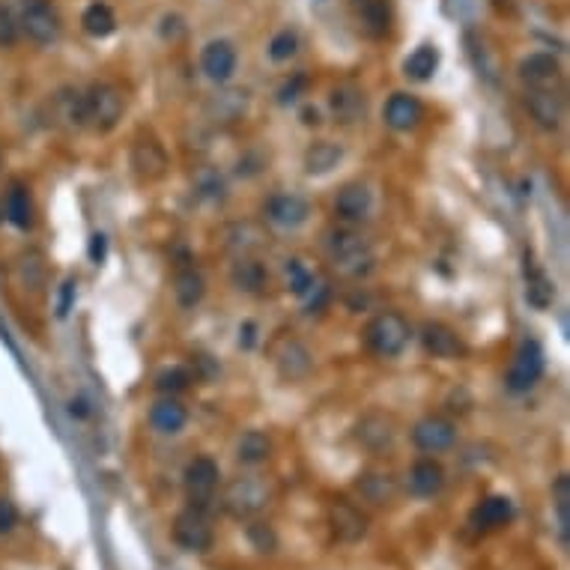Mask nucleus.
I'll list each match as a JSON object with an SVG mask.
<instances>
[{
  "instance_id": "obj_21",
  "label": "nucleus",
  "mask_w": 570,
  "mask_h": 570,
  "mask_svg": "<svg viewBox=\"0 0 570 570\" xmlns=\"http://www.w3.org/2000/svg\"><path fill=\"white\" fill-rule=\"evenodd\" d=\"M248 102L251 96L245 90H221L206 102V117L219 126H233L248 114Z\"/></svg>"
},
{
  "instance_id": "obj_1",
  "label": "nucleus",
  "mask_w": 570,
  "mask_h": 570,
  "mask_svg": "<svg viewBox=\"0 0 570 570\" xmlns=\"http://www.w3.org/2000/svg\"><path fill=\"white\" fill-rule=\"evenodd\" d=\"M326 254L332 266L341 275H350V278H359V275L370 272L373 266L370 242L359 230H350V228H338L326 233Z\"/></svg>"
},
{
  "instance_id": "obj_18",
  "label": "nucleus",
  "mask_w": 570,
  "mask_h": 570,
  "mask_svg": "<svg viewBox=\"0 0 570 570\" xmlns=\"http://www.w3.org/2000/svg\"><path fill=\"white\" fill-rule=\"evenodd\" d=\"M395 421H391L388 416H382V412H370V416H365L359 421L356 427V439L359 445H365L368 451H373V454H382V451H388L391 445H395Z\"/></svg>"
},
{
  "instance_id": "obj_8",
  "label": "nucleus",
  "mask_w": 570,
  "mask_h": 570,
  "mask_svg": "<svg viewBox=\"0 0 570 570\" xmlns=\"http://www.w3.org/2000/svg\"><path fill=\"white\" fill-rule=\"evenodd\" d=\"M132 171L141 182H159L168 173V153L155 137H137L132 144Z\"/></svg>"
},
{
  "instance_id": "obj_2",
  "label": "nucleus",
  "mask_w": 570,
  "mask_h": 570,
  "mask_svg": "<svg viewBox=\"0 0 570 570\" xmlns=\"http://www.w3.org/2000/svg\"><path fill=\"white\" fill-rule=\"evenodd\" d=\"M412 338L409 322L397 311H382L365 326V343L382 359H397Z\"/></svg>"
},
{
  "instance_id": "obj_34",
  "label": "nucleus",
  "mask_w": 570,
  "mask_h": 570,
  "mask_svg": "<svg viewBox=\"0 0 570 570\" xmlns=\"http://www.w3.org/2000/svg\"><path fill=\"white\" fill-rule=\"evenodd\" d=\"M4 212L18 230L33 228V203H31V194H27V189H22V185H13V189H9Z\"/></svg>"
},
{
  "instance_id": "obj_50",
  "label": "nucleus",
  "mask_w": 570,
  "mask_h": 570,
  "mask_svg": "<svg viewBox=\"0 0 570 570\" xmlns=\"http://www.w3.org/2000/svg\"><path fill=\"white\" fill-rule=\"evenodd\" d=\"M299 120L304 123V126H320L322 120H320V111L317 107H311V105H304L302 111H299Z\"/></svg>"
},
{
  "instance_id": "obj_22",
  "label": "nucleus",
  "mask_w": 570,
  "mask_h": 570,
  "mask_svg": "<svg viewBox=\"0 0 570 570\" xmlns=\"http://www.w3.org/2000/svg\"><path fill=\"white\" fill-rule=\"evenodd\" d=\"M514 519V502L508 496H490L484 499L475 510H472L469 523L478 528V532H493V528H502Z\"/></svg>"
},
{
  "instance_id": "obj_23",
  "label": "nucleus",
  "mask_w": 570,
  "mask_h": 570,
  "mask_svg": "<svg viewBox=\"0 0 570 570\" xmlns=\"http://www.w3.org/2000/svg\"><path fill=\"white\" fill-rule=\"evenodd\" d=\"M445 487V469L434 457H421L409 469V490L421 499H434Z\"/></svg>"
},
{
  "instance_id": "obj_10",
  "label": "nucleus",
  "mask_w": 570,
  "mask_h": 570,
  "mask_svg": "<svg viewBox=\"0 0 570 570\" xmlns=\"http://www.w3.org/2000/svg\"><path fill=\"white\" fill-rule=\"evenodd\" d=\"M457 439V427L454 421L442 418V416H427L421 418L416 427H412V442H416L418 451L425 454H439V451H448Z\"/></svg>"
},
{
  "instance_id": "obj_16",
  "label": "nucleus",
  "mask_w": 570,
  "mask_h": 570,
  "mask_svg": "<svg viewBox=\"0 0 570 570\" xmlns=\"http://www.w3.org/2000/svg\"><path fill=\"white\" fill-rule=\"evenodd\" d=\"M373 210V194L365 182H347L335 198V215L347 224H361Z\"/></svg>"
},
{
  "instance_id": "obj_12",
  "label": "nucleus",
  "mask_w": 570,
  "mask_h": 570,
  "mask_svg": "<svg viewBox=\"0 0 570 570\" xmlns=\"http://www.w3.org/2000/svg\"><path fill=\"white\" fill-rule=\"evenodd\" d=\"M329 526L343 544H356L368 535V517L347 499H338V502L329 505Z\"/></svg>"
},
{
  "instance_id": "obj_52",
  "label": "nucleus",
  "mask_w": 570,
  "mask_h": 570,
  "mask_svg": "<svg viewBox=\"0 0 570 570\" xmlns=\"http://www.w3.org/2000/svg\"><path fill=\"white\" fill-rule=\"evenodd\" d=\"M502 4H508V0H496V6H502Z\"/></svg>"
},
{
  "instance_id": "obj_11",
  "label": "nucleus",
  "mask_w": 570,
  "mask_h": 570,
  "mask_svg": "<svg viewBox=\"0 0 570 570\" xmlns=\"http://www.w3.org/2000/svg\"><path fill=\"white\" fill-rule=\"evenodd\" d=\"M517 72L528 90H549V87H556L558 78H562V63H558V57H553V54L535 51L519 61Z\"/></svg>"
},
{
  "instance_id": "obj_9",
  "label": "nucleus",
  "mask_w": 570,
  "mask_h": 570,
  "mask_svg": "<svg viewBox=\"0 0 570 570\" xmlns=\"http://www.w3.org/2000/svg\"><path fill=\"white\" fill-rule=\"evenodd\" d=\"M22 27L24 33L39 45H51L61 36V15L45 0H27L22 9Z\"/></svg>"
},
{
  "instance_id": "obj_37",
  "label": "nucleus",
  "mask_w": 570,
  "mask_h": 570,
  "mask_svg": "<svg viewBox=\"0 0 570 570\" xmlns=\"http://www.w3.org/2000/svg\"><path fill=\"white\" fill-rule=\"evenodd\" d=\"M553 508L558 514V532H562V540L567 544V532H570V478L558 475L553 484Z\"/></svg>"
},
{
  "instance_id": "obj_28",
  "label": "nucleus",
  "mask_w": 570,
  "mask_h": 570,
  "mask_svg": "<svg viewBox=\"0 0 570 570\" xmlns=\"http://www.w3.org/2000/svg\"><path fill=\"white\" fill-rule=\"evenodd\" d=\"M275 361H278V370L284 379H302L304 373L311 370V352L304 350L299 341H284Z\"/></svg>"
},
{
  "instance_id": "obj_25",
  "label": "nucleus",
  "mask_w": 570,
  "mask_h": 570,
  "mask_svg": "<svg viewBox=\"0 0 570 570\" xmlns=\"http://www.w3.org/2000/svg\"><path fill=\"white\" fill-rule=\"evenodd\" d=\"M356 22L359 31L370 39H382L391 27L388 0H356Z\"/></svg>"
},
{
  "instance_id": "obj_53",
  "label": "nucleus",
  "mask_w": 570,
  "mask_h": 570,
  "mask_svg": "<svg viewBox=\"0 0 570 570\" xmlns=\"http://www.w3.org/2000/svg\"><path fill=\"white\" fill-rule=\"evenodd\" d=\"M0 221H4V206H0Z\"/></svg>"
},
{
  "instance_id": "obj_29",
  "label": "nucleus",
  "mask_w": 570,
  "mask_h": 570,
  "mask_svg": "<svg viewBox=\"0 0 570 570\" xmlns=\"http://www.w3.org/2000/svg\"><path fill=\"white\" fill-rule=\"evenodd\" d=\"M356 490L361 496L368 499L370 505H386V502H395L397 496V484L391 475H382V472H365V475H359L356 481Z\"/></svg>"
},
{
  "instance_id": "obj_30",
  "label": "nucleus",
  "mask_w": 570,
  "mask_h": 570,
  "mask_svg": "<svg viewBox=\"0 0 570 570\" xmlns=\"http://www.w3.org/2000/svg\"><path fill=\"white\" fill-rule=\"evenodd\" d=\"M54 117L66 123L69 129H84L87 126V102L84 93L78 90H61L54 96Z\"/></svg>"
},
{
  "instance_id": "obj_39",
  "label": "nucleus",
  "mask_w": 570,
  "mask_h": 570,
  "mask_svg": "<svg viewBox=\"0 0 570 570\" xmlns=\"http://www.w3.org/2000/svg\"><path fill=\"white\" fill-rule=\"evenodd\" d=\"M189 386H192V373L185 368H168L155 377V391H159V395H168V397H176Z\"/></svg>"
},
{
  "instance_id": "obj_42",
  "label": "nucleus",
  "mask_w": 570,
  "mask_h": 570,
  "mask_svg": "<svg viewBox=\"0 0 570 570\" xmlns=\"http://www.w3.org/2000/svg\"><path fill=\"white\" fill-rule=\"evenodd\" d=\"M248 540L257 553H275V549H278V535H275L272 526H266V523H251Z\"/></svg>"
},
{
  "instance_id": "obj_26",
  "label": "nucleus",
  "mask_w": 570,
  "mask_h": 570,
  "mask_svg": "<svg viewBox=\"0 0 570 570\" xmlns=\"http://www.w3.org/2000/svg\"><path fill=\"white\" fill-rule=\"evenodd\" d=\"M150 425H153V430H159L162 436H173V434H180L185 425H189V409H185L176 397L164 395L162 400L153 403Z\"/></svg>"
},
{
  "instance_id": "obj_45",
  "label": "nucleus",
  "mask_w": 570,
  "mask_h": 570,
  "mask_svg": "<svg viewBox=\"0 0 570 570\" xmlns=\"http://www.w3.org/2000/svg\"><path fill=\"white\" fill-rule=\"evenodd\" d=\"M18 526V508L9 499H0V535H9Z\"/></svg>"
},
{
  "instance_id": "obj_20",
  "label": "nucleus",
  "mask_w": 570,
  "mask_h": 570,
  "mask_svg": "<svg viewBox=\"0 0 570 570\" xmlns=\"http://www.w3.org/2000/svg\"><path fill=\"white\" fill-rule=\"evenodd\" d=\"M329 111L343 126L361 123L365 120V111H368L365 93H361L356 84H338L335 90L329 93Z\"/></svg>"
},
{
  "instance_id": "obj_51",
  "label": "nucleus",
  "mask_w": 570,
  "mask_h": 570,
  "mask_svg": "<svg viewBox=\"0 0 570 570\" xmlns=\"http://www.w3.org/2000/svg\"><path fill=\"white\" fill-rule=\"evenodd\" d=\"M254 332H257V326H254V322H245V326L239 329V335H245V347H251V343H254Z\"/></svg>"
},
{
  "instance_id": "obj_19",
  "label": "nucleus",
  "mask_w": 570,
  "mask_h": 570,
  "mask_svg": "<svg viewBox=\"0 0 570 570\" xmlns=\"http://www.w3.org/2000/svg\"><path fill=\"white\" fill-rule=\"evenodd\" d=\"M386 126L395 132H412L416 126L425 120V105L418 102V96L412 93H395L391 99L386 102Z\"/></svg>"
},
{
  "instance_id": "obj_49",
  "label": "nucleus",
  "mask_w": 570,
  "mask_h": 570,
  "mask_svg": "<svg viewBox=\"0 0 570 570\" xmlns=\"http://www.w3.org/2000/svg\"><path fill=\"white\" fill-rule=\"evenodd\" d=\"M69 416H75V418H87V416H90V406H87V400L84 397H72V400H69Z\"/></svg>"
},
{
  "instance_id": "obj_47",
  "label": "nucleus",
  "mask_w": 570,
  "mask_h": 570,
  "mask_svg": "<svg viewBox=\"0 0 570 570\" xmlns=\"http://www.w3.org/2000/svg\"><path fill=\"white\" fill-rule=\"evenodd\" d=\"M72 302H75V278H66L63 287H61V302H57V317H69V311H72Z\"/></svg>"
},
{
  "instance_id": "obj_40",
  "label": "nucleus",
  "mask_w": 570,
  "mask_h": 570,
  "mask_svg": "<svg viewBox=\"0 0 570 570\" xmlns=\"http://www.w3.org/2000/svg\"><path fill=\"white\" fill-rule=\"evenodd\" d=\"M526 299L532 302L535 308H549V304H553V299H556V287H553V281H549L544 272H535L532 278H528Z\"/></svg>"
},
{
  "instance_id": "obj_31",
  "label": "nucleus",
  "mask_w": 570,
  "mask_h": 570,
  "mask_svg": "<svg viewBox=\"0 0 570 570\" xmlns=\"http://www.w3.org/2000/svg\"><path fill=\"white\" fill-rule=\"evenodd\" d=\"M173 296H176V304H180V308H185V311L198 308L201 299L206 296V281H203V275H201V272H194V269L176 272V278H173Z\"/></svg>"
},
{
  "instance_id": "obj_43",
  "label": "nucleus",
  "mask_w": 570,
  "mask_h": 570,
  "mask_svg": "<svg viewBox=\"0 0 570 570\" xmlns=\"http://www.w3.org/2000/svg\"><path fill=\"white\" fill-rule=\"evenodd\" d=\"M15 39H18V24H15V18L13 13L0 4V48H9V45H15Z\"/></svg>"
},
{
  "instance_id": "obj_32",
  "label": "nucleus",
  "mask_w": 570,
  "mask_h": 570,
  "mask_svg": "<svg viewBox=\"0 0 570 570\" xmlns=\"http://www.w3.org/2000/svg\"><path fill=\"white\" fill-rule=\"evenodd\" d=\"M439 69V48L436 45H418L406 61H403V72L412 81H430Z\"/></svg>"
},
{
  "instance_id": "obj_6",
  "label": "nucleus",
  "mask_w": 570,
  "mask_h": 570,
  "mask_svg": "<svg viewBox=\"0 0 570 570\" xmlns=\"http://www.w3.org/2000/svg\"><path fill=\"white\" fill-rule=\"evenodd\" d=\"M219 463H215L212 457H194L189 466H185V493H189V502L192 508H201L206 510L212 502L215 490H219Z\"/></svg>"
},
{
  "instance_id": "obj_15",
  "label": "nucleus",
  "mask_w": 570,
  "mask_h": 570,
  "mask_svg": "<svg viewBox=\"0 0 570 570\" xmlns=\"http://www.w3.org/2000/svg\"><path fill=\"white\" fill-rule=\"evenodd\" d=\"M418 338H421L425 352L434 359H460L466 352L460 335L451 326H445V322H425Z\"/></svg>"
},
{
  "instance_id": "obj_3",
  "label": "nucleus",
  "mask_w": 570,
  "mask_h": 570,
  "mask_svg": "<svg viewBox=\"0 0 570 570\" xmlns=\"http://www.w3.org/2000/svg\"><path fill=\"white\" fill-rule=\"evenodd\" d=\"M84 102H87V126H93V129L99 132H111L126 111L123 90L107 81H96L90 90L84 93Z\"/></svg>"
},
{
  "instance_id": "obj_36",
  "label": "nucleus",
  "mask_w": 570,
  "mask_h": 570,
  "mask_svg": "<svg viewBox=\"0 0 570 570\" xmlns=\"http://www.w3.org/2000/svg\"><path fill=\"white\" fill-rule=\"evenodd\" d=\"M15 272H18V281H22L24 287L42 290L45 278H48V263L42 257V251H24L15 263Z\"/></svg>"
},
{
  "instance_id": "obj_14",
  "label": "nucleus",
  "mask_w": 570,
  "mask_h": 570,
  "mask_svg": "<svg viewBox=\"0 0 570 570\" xmlns=\"http://www.w3.org/2000/svg\"><path fill=\"white\" fill-rule=\"evenodd\" d=\"M266 219L284 230H296L311 219V203L302 194H275L266 203Z\"/></svg>"
},
{
  "instance_id": "obj_33",
  "label": "nucleus",
  "mask_w": 570,
  "mask_h": 570,
  "mask_svg": "<svg viewBox=\"0 0 570 570\" xmlns=\"http://www.w3.org/2000/svg\"><path fill=\"white\" fill-rule=\"evenodd\" d=\"M269 454H272V442L260 430H248V434H242L239 442H236V460L245 466H257L263 460H269Z\"/></svg>"
},
{
  "instance_id": "obj_4",
  "label": "nucleus",
  "mask_w": 570,
  "mask_h": 570,
  "mask_svg": "<svg viewBox=\"0 0 570 570\" xmlns=\"http://www.w3.org/2000/svg\"><path fill=\"white\" fill-rule=\"evenodd\" d=\"M544 368H547V359H544L540 343L537 341H523L519 343L514 361H510V368H508V377H505L508 391L523 395V391L535 388L540 382V377H544Z\"/></svg>"
},
{
  "instance_id": "obj_38",
  "label": "nucleus",
  "mask_w": 570,
  "mask_h": 570,
  "mask_svg": "<svg viewBox=\"0 0 570 570\" xmlns=\"http://www.w3.org/2000/svg\"><path fill=\"white\" fill-rule=\"evenodd\" d=\"M299 54V33L290 31V27H284L272 36L269 42V57L275 63H284V61H293V57Z\"/></svg>"
},
{
  "instance_id": "obj_48",
  "label": "nucleus",
  "mask_w": 570,
  "mask_h": 570,
  "mask_svg": "<svg viewBox=\"0 0 570 570\" xmlns=\"http://www.w3.org/2000/svg\"><path fill=\"white\" fill-rule=\"evenodd\" d=\"M185 33V24L180 15H164L162 18V36L164 39H180Z\"/></svg>"
},
{
  "instance_id": "obj_35",
  "label": "nucleus",
  "mask_w": 570,
  "mask_h": 570,
  "mask_svg": "<svg viewBox=\"0 0 570 570\" xmlns=\"http://www.w3.org/2000/svg\"><path fill=\"white\" fill-rule=\"evenodd\" d=\"M81 27L84 33H90L93 39H105L117 31V15L107 4H90L81 15Z\"/></svg>"
},
{
  "instance_id": "obj_24",
  "label": "nucleus",
  "mask_w": 570,
  "mask_h": 570,
  "mask_svg": "<svg viewBox=\"0 0 570 570\" xmlns=\"http://www.w3.org/2000/svg\"><path fill=\"white\" fill-rule=\"evenodd\" d=\"M230 281H233V287L239 293L260 296V293L266 290V284H269V272H266V266H263L260 260H254V257H248V254H242V257L230 266Z\"/></svg>"
},
{
  "instance_id": "obj_41",
  "label": "nucleus",
  "mask_w": 570,
  "mask_h": 570,
  "mask_svg": "<svg viewBox=\"0 0 570 570\" xmlns=\"http://www.w3.org/2000/svg\"><path fill=\"white\" fill-rule=\"evenodd\" d=\"M287 290L293 296H308L313 290V275L302 260H287Z\"/></svg>"
},
{
  "instance_id": "obj_5",
  "label": "nucleus",
  "mask_w": 570,
  "mask_h": 570,
  "mask_svg": "<svg viewBox=\"0 0 570 570\" xmlns=\"http://www.w3.org/2000/svg\"><path fill=\"white\" fill-rule=\"evenodd\" d=\"M173 540L180 544L185 553H206L212 549V526L206 510L201 508H185L182 514H176L173 519Z\"/></svg>"
},
{
  "instance_id": "obj_27",
  "label": "nucleus",
  "mask_w": 570,
  "mask_h": 570,
  "mask_svg": "<svg viewBox=\"0 0 570 570\" xmlns=\"http://www.w3.org/2000/svg\"><path fill=\"white\" fill-rule=\"evenodd\" d=\"M343 159V146L332 144V141H317L304 150V173L311 176H326L341 164Z\"/></svg>"
},
{
  "instance_id": "obj_46",
  "label": "nucleus",
  "mask_w": 570,
  "mask_h": 570,
  "mask_svg": "<svg viewBox=\"0 0 570 570\" xmlns=\"http://www.w3.org/2000/svg\"><path fill=\"white\" fill-rule=\"evenodd\" d=\"M87 257H90V263H105L107 257V236L105 233H93L90 236V245H87Z\"/></svg>"
},
{
  "instance_id": "obj_13",
  "label": "nucleus",
  "mask_w": 570,
  "mask_h": 570,
  "mask_svg": "<svg viewBox=\"0 0 570 570\" xmlns=\"http://www.w3.org/2000/svg\"><path fill=\"white\" fill-rule=\"evenodd\" d=\"M526 107L532 114V120L547 132H556L565 123V99L556 93V87H549V90H528Z\"/></svg>"
},
{
  "instance_id": "obj_17",
  "label": "nucleus",
  "mask_w": 570,
  "mask_h": 570,
  "mask_svg": "<svg viewBox=\"0 0 570 570\" xmlns=\"http://www.w3.org/2000/svg\"><path fill=\"white\" fill-rule=\"evenodd\" d=\"M201 69L210 81L228 84L236 72V48L228 42V39H212L201 54Z\"/></svg>"
},
{
  "instance_id": "obj_44",
  "label": "nucleus",
  "mask_w": 570,
  "mask_h": 570,
  "mask_svg": "<svg viewBox=\"0 0 570 570\" xmlns=\"http://www.w3.org/2000/svg\"><path fill=\"white\" fill-rule=\"evenodd\" d=\"M304 87H308V78H304V75H293V81H287V84H284L281 90H278V102H281V105L296 102L299 96H302Z\"/></svg>"
},
{
  "instance_id": "obj_7",
  "label": "nucleus",
  "mask_w": 570,
  "mask_h": 570,
  "mask_svg": "<svg viewBox=\"0 0 570 570\" xmlns=\"http://www.w3.org/2000/svg\"><path fill=\"white\" fill-rule=\"evenodd\" d=\"M269 502V487L263 484L257 475H248V478H236L233 484L224 490V510L233 517H251L257 514V510Z\"/></svg>"
}]
</instances>
